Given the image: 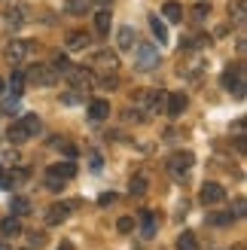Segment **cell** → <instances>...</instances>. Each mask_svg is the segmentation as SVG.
<instances>
[{
  "mask_svg": "<svg viewBox=\"0 0 247 250\" xmlns=\"http://www.w3.org/2000/svg\"><path fill=\"white\" fill-rule=\"evenodd\" d=\"M192 162H195L192 153H186V149H177V153L168 159V174H171V177H177V180H183V177L189 174Z\"/></svg>",
  "mask_w": 247,
  "mask_h": 250,
  "instance_id": "obj_4",
  "label": "cell"
},
{
  "mask_svg": "<svg viewBox=\"0 0 247 250\" xmlns=\"http://www.w3.org/2000/svg\"><path fill=\"white\" fill-rule=\"evenodd\" d=\"M232 220H235V214H211L207 217V223H214V226H226Z\"/></svg>",
  "mask_w": 247,
  "mask_h": 250,
  "instance_id": "obj_28",
  "label": "cell"
},
{
  "mask_svg": "<svg viewBox=\"0 0 247 250\" xmlns=\"http://www.w3.org/2000/svg\"><path fill=\"white\" fill-rule=\"evenodd\" d=\"M31 244H34V247H43V244H46V235H43V232H31Z\"/></svg>",
  "mask_w": 247,
  "mask_h": 250,
  "instance_id": "obj_35",
  "label": "cell"
},
{
  "mask_svg": "<svg viewBox=\"0 0 247 250\" xmlns=\"http://www.w3.org/2000/svg\"><path fill=\"white\" fill-rule=\"evenodd\" d=\"M21 95H24V73L12 70V77H9V98H21Z\"/></svg>",
  "mask_w": 247,
  "mask_h": 250,
  "instance_id": "obj_14",
  "label": "cell"
},
{
  "mask_svg": "<svg viewBox=\"0 0 247 250\" xmlns=\"http://www.w3.org/2000/svg\"><path fill=\"white\" fill-rule=\"evenodd\" d=\"M67 214H70V205H52L46 210V223L49 226H58V223L67 220Z\"/></svg>",
  "mask_w": 247,
  "mask_h": 250,
  "instance_id": "obj_9",
  "label": "cell"
},
{
  "mask_svg": "<svg viewBox=\"0 0 247 250\" xmlns=\"http://www.w3.org/2000/svg\"><path fill=\"white\" fill-rule=\"evenodd\" d=\"M70 67H73V64L67 61V55H61V52H58V55L52 58V70H55V73H64V77H67V70H70Z\"/></svg>",
  "mask_w": 247,
  "mask_h": 250,
  "instance_id": "obj_24",
  "label": "cell"
},
{
  "mask_svg": "<svg viewBox=\"0 0 247 250\" xmlns=\"http://www.w3.org/2000/svg\"><path fill=\"white\" fill-rule=\"evenodd\" d=\"M0 250H9V247H6V244H3V241H0Z\"/></svg>",
  "mask_w": 247,
  "mask_h": 250,
  "instance_id": "obj_39",
  "label": "cell"
},
{
  "mask_svg": "<svg viewBox=\"0 0 247 250\" xmlns=\"http://www.w3.org/2000/svg\"><path fill=\"white\" fill-rule=\"evenodd\" d=\"M58 250H73V244H70V241H61V244H58Z\"/></svg>",
  "mask_w": 247,
  "mask_h": 250,
  "instance_id": "obj_38",
  "label": "cell"
},
{
  "mask_svg": "<svg viewBox=\"0 0 247 250\" xmlns=\"http://www.w3.org/2000/svg\"><path fill=\"white\" fill-rule=\"evenodd\" d=\"M235 210H238L235 217H244V198H235Z\"/></svg>",
  "mask_w": 247,
  "mask_h": 250,
  "instance_id": "obj_37",
  "label": "cell"
},
{
  "mask_svg": "<svg viewBox=\"0 0 247 250\" xmlns=\"http://www.w3.org/2000/svg\"><path fill=\"white\" fill-rule=\"evenodd\" d=\"M95 3H110V0H95Z\"/></svg>",
  "mask_w": 247,
  "mask_h": 250,
  "instance_id": "obj_40",
  "label": "cell"
},
{
  "mask_svg": "<svg viewBox=\"0 0 247 250\" xmlns=\"http://www.w3.org/2000/svg\"><path fill=\"white\" fill-rule=\"evenodd\" d=\"M141 235L144 238H153L156 235V214L153 210H141Z\"/></svg>",
  "mask_w": 247,
  "mask_h": 250,
  "instance_id": "obj_13",
  "label": "cell"
},
{
  "mask_svg": "<svg viewBox=\"0 0 247 250\" xmlns=\"http://www.w3.org/2000/svg\"><path fill=\"white\" fill-rule=\"evenodd\" d=\"M21 16H24V9L16 6V9H9V12H6V21H9V24H21V21H24Z\"/></svg>",
  "mask_w": 247,
  "mask_h": 250,
  "instance_id": "obj_29",
  "label": "cell"
},
{
  "mask_svg": "<svg viewBox=\"0 0 247 250\" xmlns=\"http://www.w3.org/2000/svg\"><path fill=\"white\" fill-rule=\"evenodd\" d=\"M49 174H55L61 180H70V177H77V165L73 162H58V165H49Z\"/></svg>",
  "mask_w": 247,
  "mask_h": 250,
  "instance_id": "obj_12",
  "label": "cell"
},
{
  "mask_svg": "<svg viewBox=\"0 0 247 250\" xmlns=\"http://www.w3.org/2000/svg\"><path fill=\"white\" fill-rule=\"evenodd\" d=\"M95 28H98V34H107V31H110V12H107V9H101V12L95 16Z\"/></svg>",
  "mask_w": 247,
  "mask_h": 250,
  "instance_id": "obj_25",
  "label": "cell"
},
{
  "mask_svg": "<svg viewBox=\"0 0 247 250\" xmlns=\"http://www.w3.org/2000/svg\"><path fill=\"white\" fill-rule=\"evenodd\" d=\"M134 67L138 70H156L159 67V49L153 43H138V49H134Z\"/></svg>",
  "mask_w": 247,
  "mask_h": 250,
  "instance_id": "obj_3",
  "label": "cell"
},
{
  "mask_svg": "<svg viewBox=\"0 0 247 250\" xmlns=\"http://www.w3.org/2000/svg\"><path fill=\"white\" fill-rule=\"evenodd\" d=\"M207 12H211V3H199V6L192 9V19H195V21H202V19L207 16Z\"/></svg>",
  "mask_w": 247,
  "mask_h": 250,
  "instance_id": "obj_30",
  "label": "cell"
},
{
  "mask_svg": "<svg viewBox=\"0 0 247 250\" xmlns=\"http://www.w3.org/2000/svg\"><path fill=\"white\" fill-rule=\"evenodd\" d=\"M92 67H95L98 73H104V77H101V85H113V83H116L119 58H116L113 52H98V55L92 58Z\"/></svg>",
  "mask_w": 247,
  "mask_h": 250,
  "instance_id": "obj_1",
  "label": "cell"
},
{
  "mask_svg": "<svg viewBox=\"0 0 247 250\" xmlns=\"http://www.w3.org/2000/svg\"><path fill=\"white\" fill-rule=\"evenodd\" d=\"M24 55H28V43H24V40H12V43L6 46V58L12 61V64H19Z\"/></svg>",
  "mask_w": 247,
  "mask_h": 250,
  "instance_id": "obj_11",
  "label": "cell"
},
{
  "mask_svg": "<svg viewBox=\"0 0 247 250\" xmlns=\"http://www.w3.org/2000/svg\"><path fill=\"white\" fill-rule=\"evenodd\" d=\"M162 16H165L168 21H183V6L174 3V0H168V3L162 6Z\"/></svg>",
  "mask_w": 247,
  "mask_h": 250,
  "instance_id": "obj_19",
  "label": "cell"
},
{
  "mask_svg": "<svg viewBox=\"0 0 247 250\" xmlns=\"http://www.w3.org/2000/svg\"><path fill=\"white\" fill-rule=\"evenodd\" d=\"M0 92H3V80H0Z\"/></svg>",
  "mask_w": 247,
  "mask_h": 250,
  "instance_id": "obj_41",
  "label": "cell"
},
{
  "mask_svg": "<svg viewBox=\"0 0 247 250\" xmlns=\"http://www.w3.org/2000/svg\"><path fill=\"white\" fill-rule=\"evenodd\" d=\"M165 98H168V92H146L144 89V92L134 95V104H138L146 116H159L165 110Z\"/></svg>",
  "mask_w": 247,
  "mask_h": 250,
  "instance_id": "obj_2",
  "label": "cell"
},
{
  "mask_svg": "<svg viewBox=\"0 0 247 250\" xmlns=\"http://www.w3.org/2000/svg\"><path fill=\"white\" fill-rule=\"evenodd\" d=\"M199 198H202L205 205H220V202L226 198V189H223L220 183H205L202 192H199Z\"/></svg>",
  "mask_w": 247,
  "mask_h": 250,
  "instance_id": "obj_6",
  "label": "cell"
},
{
  "mask_svg": "<svg viewBox=\"0 0 247 250\" xmlns=\"http://www.w3.org/2000/svg\"><path fill=\"white\" fill-rule=\"evenodd\" d=\"M177 250H199V241H195L192 232H183L177 238Z\"/></svg>",
  "mask_w": 247,
  "mask_h": 250,
  "instance_id": "obj_22",
  "label": "cell"
},
{
  "mask_svg": "<svg viewBox=\"0 0 247 250\" xmlns=\"http://www.w3.org/2000/svg\"><path fill=\"white\" fill-rule=\"evenodd\" d=\"M89 3H92V0H67V12H73V16H82V12L85 9H89Z\"/></svg>",
  "mask_w": 247,
  "mask_h": 250,
  "instance_id": "obj_26",
  "label": "cell"
},
{
  "mask_svg": "<svg viewBox=\"0 0 247 250\" xmlns=\"http://www.w3.org/2000/svg\"><path fill=\"white\" fill-rule=\"evenodd\" d=\"M21 119H24V125L31 128V134H37V131H40V119H37V116H21Z\"/></svg>",
  "mask_w": 247,
  "mask_h": 250,
  "instance_id": "obj_32",
  "label": "cell"
},
{
  "mask_svg": "<svg viewBox=\"0 0 247 250\" xmlns=\"http://www.w3.org/2000/svg\"><path fill=\"white\" fill-rule=\"evenodd\" d=\"M92 40H89V34L85 31H70L67 34V49H85Z\"/></svg>",
  "mask_w": 247,
  "mask_h": 250,
  "instance_id": "obj_18",
  "label": "cell"
},
{
  "mask_svg": "<svg viewBox=\"0 0 247 250\" xmlns=\"http://www.w3.org/2000/svg\"><path fill=\"white\" fill-rule=\"evenodd\" d=\"M116 43L122 52H128V49H134V43H138V37H134L131 28H119V37H116Z\"/></svg>",
  "mask_w": 247,
  "mask_h": 250,
  "instance_id": "obj_16",
  "label": "cell"
},
{
  "mask_svg": "<svg viewBox=\"0 0 247 250\" xmlns=\"http://www.w3.org/2000/svg\"><path fill=\"white\" fill-rule=\"evenodd\" d=\"M19 110V98H6L3 101V113H16Z\"/></svg>",
  "mask_w": 247,
  "mask_h": 250,
  "instance_id": "obj_33",
  "label": "cell"
},
{
  "mask_svg": "<svg viewBox=\"0 0 247 250\" xmlns=\"http://www.w3.org/2000/svg\"><path fill=\"white\" fill-rule=\"evenodd\" d=\"M116 226H119V232H131V229H134V220H131V217H122Z\"/></svg>",
  "mask_w": 247,
  "mask_h": 250,
  "instance_id": "obj_34",
  "label": "cell"
},
{
  "mask_svg": "<svg viewBox=\"0 0 247 250\" xmlns=\"http://www.w3.org/2000/svg\"><path fill=\"white\" fill-rule=\"evenodd\" d=\"M150 28H153V34L159 37V43H168V28H165V21L159 19V16L150 19Z\"/></svg>",
  "mask_w": 247,
  "mask_h": 250,
  "instance_id": "obj_20",
  "label": "cell"
},
{
  "mask_svg": "<svg viewBox=\"0 0 247 250\" xmlns=\"http://www.w3.org/2000/svg\"><path fill=\"white\" fill-rule=\"evenodd\" d=\"M46 189L49 192H58V189H64V180L55 177V174H46Z\"/></svg>",
  "mask_w": 247,
  "mask_h": 250,
  "instance_id": "obj_27",
  "label": "cell"
},
{
  "mask_svg": "<svg viewBox=\"0 0 247 250\" xmlns=\"http://www.w3.org/2000/svg\"><path fill=\"white\" fill-rule=\"evenodd\" d=\"M55 141H58V146H61V149H64V156H70V159L77 156V146H73V144H67V141H61V137H55Z\"/></svg>",
  "mask_w": 247,
  "mask_h": 250,
  "instance_id": "obj_31",
  "label": "cell"
},
{
  "mask_svg": "<svg viewBox=\"0 0 247 250\" xmlns=\"http://www.w3.org/2000/svg\"><path fill=\"white\" fill-rule=\"evenodd\" d=\"M128 189H131V195H144L146 192V177H144V174H134L131 183H128Z\"/></svg>",
  "mask_w": 247,
  "mask_h": 250,
  "instance_id": "obj_23",
  "label": "cell"
},
{
  "mask_svg": "<svg viewBox=\"0 0 247 250\" xmlns=\"http://www.w3.org/2000/svg\"><path fill=\"white\" fill-rule=\"evenodd\" d=\"M0 232H3V238H16V235H21V223H19V217H6L3 223H0Z\"/></svg>",
  "mask_w": 247,
  "mask_h": 250,
  "instance_id": "obj_15",
  "label": "cell"
},
{
  "mask_svg": "<svg viewBox=\"0 0 247 250\" xmlns=\"http://www.w3.org/2000/svg\"><path fill=\"white\" fill-rule=\"evenodd\" d=\"M28 137H31V128L24 125V119H16V122L6 128V141H12V144H24Z\"/></svg>",
  "mask_w": 247,
  "mask_h": 250,
  "instance_id": "obj_7",
  "label": "cell"
},
{
  "mask_svg": "<svg viewBox=\"0 0 247 250\" xmlns=\"http://www.w3.org/2000/svg\"><path fill=\"white\" fill-rule=\"evenodd\" d=\"M229 16L235 24H244L247 19V6H244V0H229Z\"/></svg>",
  "mask_w": 247,
  "mask_h": 250,
  "instance_id": "obj_17",
  "label": "cell"
},
{
  "mask_svg": "<svg viewBox=\"0 0 247 250\" xmlns=\"http://www.w3.org/2000/svg\"><path fill=\"white\" fill-rule=\"evenodd\" d=\"M28 77H31V83H37V85H55V70L49 67V64H34Z\"/></svg>",
  "mask_w": 247,
  "mask_h": 250,
  "instance_id": "obj_5",
  "label": "cell"
},
{
  "mask_svg": "<svg viewBox=\"0 0 247 250\" xmlns=\"http://www.w3.org/2000/svg\"><path fill=\"white\" fill-rule=\"evenodd\" d=\"M165 107H168V116H180L183 113V110H186V95H183V92H168V98H165Z\"/></svg>",
  "mask_w": 247,
  "mask_h": 250,
  "instance_id": "obj_8",
  "label": "cell"
},
{
  "mask_svg": "<svg viewBox=\"0 0 247 250\" xmlns=\"http://www.w3.org/2000/svg\"><path fill=\"white\" fill-rule=\"evenodd\" d=\"M89 162H92V171H101V156H98V153H92Z\"/></svg>",
  "mask_w": 247,
  "mask_h": 250,
  "instance_id": "obj_36",
  "label": "cell"
},
{
  "mask_svg": "<svg viewBox=\"0 0 247 250\" xmlns=\"http://www.w3.org/2000/svg\"><path fill=\"white\" fill-rule=\"evenodd\" d=\"M12 214H16V217L31 214V202H28V198H21V195H16V198H12Z\"/></svg>",
  "mask_w": 247,
  "mask_h": 250,
  "instance_id": "obj_21",
  "label": "cell"
},
{
  "mask_svg": "<svg viewBox=\"0 0 247 250\" xmlns=\"http://www.w3.org/2000/svg\"><path fill=\"white\" fill-rule=\"evenodd\" d=\"M107 116H110V104H107V101H101V98H98V101L89 104V119H92V122H104Z\"/></svg>",
  "mask_w": 247,
  "mask_h": 250,
  "instance_id": "obj_10",
  "label": "cell"
}]
</instances>
